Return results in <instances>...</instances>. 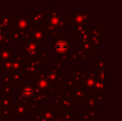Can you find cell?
Masks as SVG:
<instances>
[{
  "label": "cell",
  "instance_id": "6da1fadb",
  "mask_svg": "<svg viewBox=\"0 0 122 121\" xmlns=\"http://www.w3.org/2000/svg\"><path fill=\"white\" fill-rule=\"evenodd\" d=\"M97 81L96 72L93 71H81V87L86 91L92 90Z\"/></svg>",
  "mask_w": 122,
  "mask_h": 121
},
{
  "label": "cell",
  "instance_id": "7a4b0ae2",
  "mask_svg": "<svg viewBox=\"0 0 122 121\" xmlns=\"http://www.w3.org/2000/svg\"><path fill=\"white\" fill-rule=\"evenodd\" d=\"M70 23H73L74 25H80L87 23L89 19H92V15L84 12H73L72 15H70Z\"/></svg>",
  "mask_w": 122,
  "mask_h": 121
},
{
  "label": "cell",
  "instance_id": "3957f363",
  "mask_svg": "<svg viewBox=\"0 0 122 121\" xmlns=\"http://www.w3.org/2000/svg\"><path fill=\"white\" fill-rule=\"evenodd\" d=\"M69 42H70L69 37L56 39L55 41V45H54L55 52L56 53H58L59 56L68 53V51H69Z\"/></svg>",
  "mask_w": 122,
  "mask_h": 121
},
{
  "label": "cell",
  "instance_id": "277c9868",
  "mask_svg": "<svg viewBox=\"0 0 122 121\" xmlns=\"http://www.w3.org/2000/svg\"><path fill=\"white\" fill-rule=\"evenodd\" d=\"M84 109L87 111L91 110H100V103L96 100L95 94H89L84 101Z\"/></svg>",
  "mask_w": 122,
  "mask_h": 121
},
{
  "label": "cell",
  "instance_id": "5b68a950",
  "mask_svg": "<svg viewBox=\"0 0 122 121\" xmlns=\"http://www.w3.org/2000/svg\"><path fill=\"white\" fill-rule=\"evenodd\" d=\"M104 32L102 30L100 31V32L97 35H92L91 43L92 45V48L96 50H99L101 46L104 44Z\"/></svg>",
  "mask_w": 122,
  "mask_h": 121
},
{
  "label": "cell",
  "instance_id": "8992f818",
  "mask_svg": "<svg viewBox=\"0 0 122 121\" xmlns=\"http://www.w3.org/2000/svg\"><path fill=\"white\" fill-rule=\"evenodd\" d=\"M62 110H73V95L72 92H66L65 95H63L61 105Z\"/></svg>",
  "mask_w": 122,
  "mask_h": 121
},
{
  "label": "cell",
  "instance_id": "52a82bcc",
  "mask_svg": "<svg viewBox=\"0 0 122 121\" xmlns=\"http://www.w3.org/2000/svg\"><path fill=\"white\" fill-rule=\"evenodd\" d=\"M73 99H76L78 102H84L86 97L88 96V91H86L81 86H76L75 90L72 91Z\"/></svg>",
  "mask_w": 122,
  "mask_h": 121
},
{
  "label": "cell",
  "instance_id": "ba28073f",
  "mask_svg": "<svg viewBox=\"0 0 122 121\" xmlns=\"http://www.w3.org/2000/svg\"><path fill=\"white\" fill-rule=\"evenodd\" d=\"M92 39V32L91 30H87L86 32H82L81 34H78L76 36V41L80 42L81 43L82 42H90Z\"/></svg>",
  "mask_w": 122,
  "mask_h": 121
},
{
  "label": "cell",
  "instance_id": "9c48e42d",
  "mask_svg": "<svg viewBox=\"0 0 122 121\" xmlns=\"http://www.w3.org/2000/svg\"><path fill=\"white\" fill-rule=\"evenodd\" d=\"M89 23H85L83 24H80V25H74L73 27V32L76 35L81 34L82 32H86L87 30H89Z\"/></svg>",
  "mask_w": 122,
  "mask_h": 121
},
{
  "label": "cell",
  "instance_id": "30bf717a",
  "mask_svg": "<svg viewBox=\"0 0 122 121\" xmlns=\"http://www.w3.org/2000/svg\"><path fill=\"white\" fill-rule=\"evenodd\" d=\"M92 91L96 92V95H97V94H103V92H104V83H103V81H97V80L93 88H92Z\"/></svg>",
  "mask_w": 122,
  "mask_h": 121
},
{
  "label": "cell",
  "instance_id": "8fae6325",
  "mask_svg": "<svg viewBox=\"0 0 122 121\" xmlns=\"http://www.w3.org/2000/svg\"><path fill=\"white\" fill-rule=\"evenodd\" d=\"M81 67H75L73 69V81L77 84V82L81 81Z\"/></svg>",
  "mask_w": 122,
  "mask_h": 121
},
{
  "label": "cell",
  "instance_id": "7c38bea8",
  "mask_svg": "<svg viewBox=\"0 0 122 121\" xmlns=\"http://www.w3.org/2000/svg\"><path fill=\"white\" fill-rule=\"evenodd\" d=\"M82 51H84L86 53H92V51H93V48H92V43L90 42H82L81 44V48Z\"/></svg>",
  "mask_w": 122,
  "mask_h": 121
},
{
  "label": "cell",
  "instance_id": "4fadbf2b",
  "mask_svg": "<svg viewBox=\"0 0 122 121\" xmlns=\"http://www.w3.org/2000/svg\"><path fill=\"white\" fill-rule=\"evenodd\" d=\"M76 54L78 55L79 58L81 60H84V61H88L89 60V55L88 53L85 52L84 51H82L81 49H78L76 52Z\"/></svg>",
  "mask_w": 122,
  "mask_h": 121
},
{
  "label": "cell",
  "instance_id": "5bb4252c",
  "mask_svg": "<svg viewBox=\"0 0 122 121\" xmlns=\"http://www.w3.org/2000/svg\"><path fill=\"white\" fill-rule=\"evenodd\" d=\"M63 95L61 91H58L56 95H55V105H61V100H62Z\"/></svg>",
  "mask_w": 122,
  "mask_h": 121
},
{
  "label": "cell",
  "instance_id": "9a60e30c",
  "mask_svg": "<svg viewBox=\"0 0 122 121\" xmlns=\"http://www.w3.org/2000/svg\"><path fill=\"white\" fill-rule=\"evenodd\" d=\"M65 82L66 83V85H67L68 86H69L70 88V91L72 92L74 90H75V88L76 87V83L75 82V81H73V80H71V79H67Z\"/></svg>",
  "mask_w": 122,
  "mask_h": 121
},
{
  "label": "cell",
  "instance_id": "2e32d148",
  "mask_svg": "<svg viewBox=\"0 0 122 121\" xmlns=\"http://www.w3.org/2000/svg\"><path fill=\"white\" fill-rule=\"evenodd\" d=\"M104 61L103 60H97L96 61V71H104Z\"/></svg>",
  "mask_w": 122,
  "mask_h": 121
},
{
  "label": "cell",
  "instance_id": "e0dca14e",
  "mask_svg": "<svg viewBox=\"0 0 122 121\" xmlns=\"http://www.w3.org/2000/svg\"><path fill=\"white\" fill-rule=\"evenodd\" d=\"M68 26H69V23H66L65 20H61L59 24L57 25L58 29H60V30H66V27H68Z\"/></svg>",
  "mask_w": 122,
  "mask_h": 121
},
{
  "label": "cell",
  "instance_id": "ac0fdd59",
  "mask_svg": "<svg viewBox=\"0 0 122 121\" xmlns=\"http://www.w3.org/2000/svg\"><path fill=\"white\" fill-rule=\"evenodd\" d=\"M96 78L97 81H104V71H96Z\"/></svg>",
  "mask_w": 122,
  "mask_h": 121
},
{
  "label": "cell",
  "instance_id": "d6986e66",
  "mask_svg": "<svg viewBox=\"0 0 122 121\" xmlns=\"http://www.w3.org/2000/svg\"><path fill=\"white\" fill-rule=\"evenodd\" d=\"M80 117L82 119L83 121H94L87 113H81V115Z\"/></svg>",
  "mask_w": 122,
  "mask_h": 121
},
{
  "label": "cell",
  "instance_id": "ffe728a7",
  "mask_svg": "<svg viewBox=\"0 0 122 121\" xmlns=\"http://www.w3.org/2000/svg\"><path fill=\"white\" fill-rule=\"evenodd\" d=\"M58 60L59 61H70V53H66V54H63V55H60L58 56Z\"/></svg>",
  "mask_w": 122,
  "mask_h": 121
},
{
  "label": "cell",
  "instance_id": "44dd1931",
  "mask_svg": "<svg viewBox=\"0 0 122 121\" xmlns=\"http://www.w3.org/2000/svg\"><path fill=\"white\" fill-rule=\"evenodd\" d=\"M87 114H88V115H90V117H91V118H92L94 121L97 120V113H96V110H88Z\"/></svg>",
  "mask_w": 122,
  "mask_h": 121
},
{
  "label": "cell",
  "instance_id": "7402d4cb",
  "mask_svg": "<svg viewBox=\"0 0 122 121\" xmlns=\"http://www.w3.org/2000/svg\"><path fill=\"white\" fill-rule=\"evenodd\" d=\"M70 60H71V61H81V59L79 58V57L76 54V52H72V53H70Z\"/></svg>",
  "mask_w": 122,
  "mask_h": 121
},
{
  "label": "cell",
  "instance_id": "603a6c76",
  "mask_svg": "<svg viewBox=\"0 0 122 121\" xmlns=\"http://www.w3.org/2000/svg\"><path fill=\"white\" fill-rule=\"evenodd\" d=\"M95 97H96V100H97L100 104L103 101V98H104V97H103V94H97V95L95 94Z\"/></svg>",
  "mask_w": 122,
  "mask_h": 121
},
{
  "label": "cell",
  "instance_id": "cb8c5ba5",
  "mask_svg": "<svg viewBox=\"0 0 122 121\" xmlns=\"http://www.w3.org/2000/svg\"><path fill=\"white\" fill-rule=\"evenodd\" d=\"M76 121H83L81 117H76Z\"/></svg>",
  "mask_w": 122,
  "mask_h": 121
},
{
  "label": "cell",
  "instance_id": "d4e9b609",
  "mask_svg": "<svg viewBox=\"0 0 122 121\" xmlns=\"http://www.w3.org/2000/svg\"><path fill=\"white\" fill-rule=\"evenodd\" d=\"M95 121H99V120H95Z\"/></svg>",
  "mask_w": 122,
  "mask_h": 121
}]
</instances>
